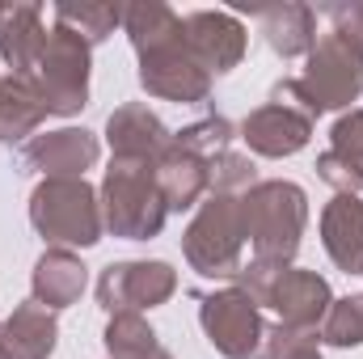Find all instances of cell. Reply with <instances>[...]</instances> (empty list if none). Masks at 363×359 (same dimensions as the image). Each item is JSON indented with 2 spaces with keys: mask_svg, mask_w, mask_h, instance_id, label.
Listing matches in <instances>:
<instances>
[{
  "mask_svg": "<svg viewBox=\"0 0 363 359\" xmlns=\"http://www.w3.org/2000/svg\"><path fill=\"white\" fill-rule=\"evenodd\" d=\"M144 359H174V355H169L165 347H157V351H148V355H144Z\"/></svg>",
  "mask_w": 363,
  "mask_h": 359,
  "instance_id": "32",
  "label": "cell"
},
{
  "mask_svg": "<svg viewBox=\"0 0 363 359\" xmlns=\"http://www.w3.org/2000/svg\"><path fill=\"white\" fill-rule=\"evenodd\" d=\"M317 178L325 182V186H334L338 194H359L363 190V165L330 148V153L317 157Z\"/></svg>",
  "mask_w": 363,
  "mask_h": 359,
  "instance_id": "28",
  "label": "cell"
},
{
  "mask_svg": "<svg viewBox=\"0 0 363 359\" xmlns=\"http://www.w3.org/2000/svg\"><path fill=\"white\" fill-rule=\"evenodd\" d=\"M199 326L224 359H267V330L271 326H267L262 309L241 287L199 296Z\"/></svg>",
  "mask_w": 363,
  "mask_h": 359,
  "instance_id": "7",
  "label": "cell"
},
{
  "mask_svg": "<svg viewBox=\"0 0 363 359\" xmlns=\"http://www.w3.org/2000/svg\"><path fill=\"white\" fill-rule=\"evenodd\" d=\"M334 304V292L325 283V275L304 267H279L267 296V309L279 313V326H296V330H317Z\"/></svg>",
  "mask_w": 363,
  "mask_h": 359,
  "instance_id": "11",
  "label": "cell"
},
{
  "mask_svg": "<svg viewBox=\"0 0 363 359\" xmlns=\"http://www.w3.org/2000/svg\"><path fill=\"white\" fill-rule=\"evenodd\" d=\"M245 245L241 194H207L182 233V254L203 279H237L245 267Z\"/></svg>",
  "mask_w": 363,
  "mask_h": 359,
  "instance_id": "4",
  "label": "cell"
},
{
  "mask_svg": "<svg viewBox=\"0 0 363 359\" xmlns=\"http://www.w3.org/2000/svg\"><path fill=\"white\" fill-rule=\"evenodd\" d=\"M140 89L161 101H178V106H199L211 97V77L194 64V55L182 47H169L161 55L140 60Z\"/></svg>",
  "mask_w": 363,
  "mask_h": 359,
  "instance_id": "12",
  "label": "cell"
},
{
  "mask_svg": "<svg viewBox=\"0 0 363 359\" xmlns=\"http://www.w3.org/2000/svg\"><path fill=\"white\" fill-rule=\"evenodd\" d=\"M241 140L250 144V157H267V161H283V157H296L300 148H308L313 140V118L287 110V106H258L241 127Z\"/></svg>",
  "mask_w": 363,
  "mask_h": 359,
  "instance_id": "13",
  "label": "cell"
},
{
  "mask_svg": "<svg viewBox=\"0 0 363 359\" xmlns=\"http://www.w3.org/2000/svg\"><path fill=\"white\" fill-rule=\"evenodd\" d=\"M241 216H245V241L258 263L291 267L304 241L308 224V194L304 186L287 178H267L254 190L241 194Z\"/></svg>",
  "mask_w": 363,
  "mask_h": 359,
  "instance_id": "2",
  "label": "cell"
},
{
  "mask_svg": "<svg viewBox=\"0 0 363 359\" xmlns=\"http://www.w3.org/2000/svg\"><path fill=\"white\" fill-rule=\"evenodd\" d=\"M123 30H127V38H131V47H135L140 60L161 55L169 47H182V17L169 4H161V0H135V4H127L123 9Z\"/></svg>",
  "mask_w": 363,
  "mask_h": 359,
  "instance_id": "22",
  "label": "cell"
},
{
  "mask_svg": "<svg viewBox=\"0 0 363 359\" xmlns=\"http://www.w3.org/2000/svg\"><path fill=\"white\" fill-rule=\"evenodd\" d=\"M233 136H237V127H233L224 114H207V118H199V123L174 131V144L186 148V153H194V157H203V161H211V157L228 153Z\"/></svg>",
  "mask_w": 363,
  "mask_h": 359,
  "instance_id": "25",
  "label": "cell"
},
{
  "mask_svg": "<svg viewBox=\"0 0 363 359\" xmlns=\"http://www.w3.org/2000/svg\"><path fill=\"white\" fill-rule=\"evenodd\" d=\"M321 343L325 347H363V296H342L330 304L321 321Z\"/></svg>",
  "mask_w": 363,
  "mask_h": 359,
  "instance_id": "27",
  "label": "cell"
},
{
  "mask_svg": "<svg viewBox=\"0 0 363 359\" xmlns=\"http://www.w3.org/2000/svg\"><path fill=\"white\" fill-rule=\"evenodd\" d=\"M85 283H89V267L72 250H43V258L30 270V300L60 313V309H72L81 300Z\"/></svg>",
  "mask_w": 363,
  "mask_h": 359,
  "instance_id": "18",
  "label": "cell"
},
{
  "mask_svg": "<svg viewBox=\"0 0 363 359\" xmlns=\"http://www.w3.org/2000/svg\"><path fill=\"white\" fill-rule=\"evenodd\" d=\"M321 347L317 330H296V326H271L267 330V359H296L300 351Z\"/></svg>",
  "mask_w": 363,
  "mask_h": 359,
  "instance_id": "29",
  "label": "cell"
},
{
  "mask_svg": "<svg viewBox=\"0 0 363 359\" xmlns=\"http://www.w3.org/2000/svg\"><path fill=\"white\" fill-rule=\"evenodd\" d=\"M262 21V38L279 60H300L313 51L317 43V9L300 4V0H283V4H262L254 9Z\"/></svg>",
  "mask_w": 363,
  "mask_h": 359,
  "instance_id": "19",
  "label": "cell"
},
{
  "mask_svg": "<svg viewBox=\"0 0 363 359\" xmlns=\"http://www.w3.org/2000/svg\"><path fill=\"white\" fill-rule=\"evenodd\" d=\"M97 203L106 233L123 241H152L169 220L165 194L157 186V161L140 157H110L106 178L97 186Z\"/></svg>",
  "mask_w": 363,
  "mask_h": 359,
  "instance_id": "1",
  "label": "cell"
},
{
  "mask_svg": "<svg viewBox=\"0 0 363 359\" xmlns=\"http://www.w3.org/2000/svg\"><path fill=\"white\" fill-rule=\"evenodd\" d=\"M330 148L363 165V110H347V114L330 127Z\"/></svg>",
  "mask_w": 363,
  "mask_h": 359,
  "instance_id": "31",
  "label": "cell"
},
{
  "mask_svg": "<svg viewBox=\"0 0 363 359\" xmlns=\"http://www.w3.org/2000/svg\"><path fill=\"white\" fill-rule=\"evenodd\" d=\"M55 13V26L60 30H68V34H77L81 43H106L118 26H123V9L118 4H55L51 9Z\"/></svg>",
  "mask_w": 363,
  "mask_h": 359,
  "instance_id": "23",
  "label": "cell"
},
{
  "mask_svg": "<svg viewBox=\"0 0 363 359\" xmlns=\"http://www.w3.org/2000/svg\"><path fill=\"white\" fill-rule=\"evenodd\" d=\"M182 43L186 51L194 55V64L216 81V77H228L241 60H245V26L224 13V9H199V13H186L182 17Z\"/></svg>",
  "mask_w": 363,
  "mask_h": 359,
  "instance_id": "9",
  "label": "cell"
},
{
  "mask_svg": "<svg viewBox=\"0 0 363 359\" xmlns=\"http://www.w3.org/2000/svg\"><path fill=\"white\" fill-rule=\"evenodd\" d=\"M47 118L34 77H0V144H30Z\"/></svg>",
  "mask_w": 363,
  "mask_h": 359,
  "instance_id": "20",
  "label": "cell"
},
{
  "mask_svg": "<svg viewBox=\"0 0 363 359\" xmlns=\"http://www.w3.org/2000/svg\"><path fill=\"white\" fill-rule=\"evenodd\" d=\"M101 343H106V359H144L148 351L161 347V338H157V330L148 326L144 313H118V317H110Z\"/></svg>",
  "mask_w": 363,
  "mask_h": 359,
  "instance_id": "24",
  "label": "cell"
},
{
  "mask_svg": "<svg viewBox=\"0 0 363 359\" xmlns=\"http://www.w3.org/2000/svg\"><path fill=\"white\" fill-rule=\"evenodd\" d=\"M89 72H93V47L77 34L51 26L43 60L34 68V85L47 101V114L72 118L89 106Z\"/></svg>",
  "mask_w": 363,
  "mask_h": 359,
  "instance_id": "6",
  "label": "cell"
},
{
  "mask_svg": "<svg viewBox=\"0 0 363 359\" xmlns=\"http://www.w3.org/2000/svg\"><path fill=\"white\" fill-rule=\"evenodd\" d=\"M178 292V270L161 258H131V263H110L97 275V304L118 317V313H144L165 304Z\"/></svg>",
  "mask_w": 363,
  "mask_h": 359,
  "instance_id": "8",
  "label": "cell"
},
{
  "mask_svg": "<svg viewBox=\"0 0 363 359\" xmlns=\"http://www.w3.org/2000/svg\"><path fill=\"white\" fill-rule=\"evenodd\" d=\"M321 13L334 21V34L351 43L363 55V0H342V4H321Z\"/></svg>",
  "mask_w": 363,
  "mask_h": 359,
  "instance_id": "30",
  "label": "cell"
},
{
  "mask_svg": "<svg viewBox=\"0 0 363 359\" xmlns=\"http://www.w3.org/2000/svg\"><path fill=\"white\" fill-rule=\"evenodd\" d=\"M60 347V321L38 300L17 304L0 321V359H51Z\"/></svg>",
  "mask_w": 363,
  "mask_h": 359,
  "instance_id": "16",
  "label": "cell"
},
{
  "mask_svg": "<svg viewBox=\"0 0 363 359\" xmlns=\"http://www.w3.org/2000/svg\"><path fill=\"white\" fill-rule=\"evenodd\" d=\"M30 224L51 250H93L106 233L97 190L85 178H43L30 194Z\"/></svg>",
  "mask_w": 363,
  "mask_h": 359,
  "instance_id": "3",
  "label": "cell"
},
{
  "mask_svg": "<svg viewBox=\"0 0 363 359\" xmlns=\"http://www.w3.org/2000/svg\"><path fill=\"white\" fill-rule=\"evenodd\" d=\"M296 359H321V347H313V351H300Z\"/></svg>",
  "mask_w": 363,
  "mask_h": 359,
  "instance_id": "33",
  "label": "cell"
},
{
  "mask_svg": "<svg viewBox=\"0 0 363 359\" xmlns=\"http://www.w3.org/2000/svg\"><path fill=\"white\" fill-rule=\"evenodd\" d=\"M321 245L342 275H363V199L334 194L321 211Z\"/></svg>",
  "mask_w": 363,
  "mask_h": 359,
  "instance_id": "17",
  "label": "cell"
},
{
  "mask_svg": "<svg viewBox=\"0 0 363 359\" xmlns=\"http://www.w3.org/2000/svg\"><path fill=\"white\" fill-rule=\"evenodd\" d=\"M207 178H211V190L207 194H245V190H254L262 182L254 157L250 153H233V148L207 161Z\"/></svg>",
  "mask_w": 363,
  "mask_h": 359,
  "instance_id": "26",
  "label": "cell"
},
{
  "mask_svg": "<svg viewBox=\"0 0 363 359\" xmlns=\"http://www.w3.org/2000/svg\"><path fill=\"white\" fill-rule=\"evenodd\" d=\"M106 144L110 157H140V161H157L169 144L174 131L144 106V101H127L106 118Z\"/></svg>",
  "mask_w": 363,
  "mask_h": 359,
  "instance_id": "15",
  "label": "cell"
},
{
  "mask_svg": "<svg viewBox=\"0 0 363 359\" xmlns=\"http://www.w3.org/2000/svg\"><path fill=\"white\" fill-rule=\"evenodd\" d=\"M296 85L304 93L313 118H321L325 110H351V101H359L363 93V55L351 43H342L334 30L317 34Z\"/></svg>",
  "mask_w": 363,
  "mask_h": 359,
  "instance_id": "5",
  "label": "cell"
},
{
  "mask_svg": "<svg viewBox=\"0 0 363 359\" xmlns=\"http://www.w3.org/2000/svg\"><path fill=\"white\" fill-rule=\"evenodd\" d=\"M101 140L85 127H60L47 136H34L21 144V174H43V178H85V170L97 165Z\"/></svg>",
  "mask_w": 363,
  "mask_h": 359,
  "instance_id": "10",
  "label": "cell"
},
{
  "mask_svg": "<svg viewBox=\"0 0 363 359\" xmlns=\"http://www.w3.org/2000/svg\"><path fill=\"white\" fill-rule=\"evenodd\" d=\"M47 34L51 30L43 26V4H34V0L0 4V60L9 64L13 77H34Z\"/></svg>",
  "mask_w": 363,
  "mask_h": 359,
  "instance_id": "14",
  "label": "cell"
},
{
  "mask_svg": "<svg viewBox=\"0 0 363 359\" xmlns=\"http://www.w3.org/2000/svg\"><path fill=\"white\" fill-rule=\"evenodd\" d=\"M157 186L165 194V207L169 211H190L207 199L211 178H207V161L186 153L178 144H169L161 157H157Z\"/></svg>",
  "mask_w": 363,
  "mask_h": 359,
  "instance_id": "21",
  "label": "cell"
}]
</instances>
